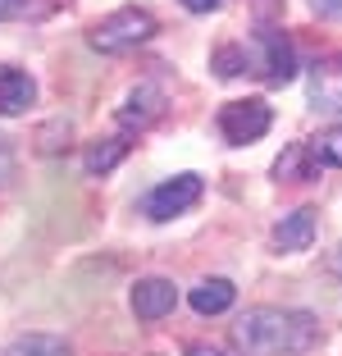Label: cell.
Wrapping results in <instances>:
<instances>
[{
  "mask_svg": "<svg viewBox=\"0 0 342 356\" xmlns=\"http://www.w3.org/2000/svg\"><path fill=\"white\" fill-rule=\"evenodd\" d=\"M320 343V320L292 306H251L233 325V347L242 356H301Z\"/></svg>",
  "mask_w": 342,
  "mask_h": 356,
  "instance_id": "obj_1",
  "label": "cell"
},
{
  "mask_svg": "<svg viewBox=\"0 0 342 356\" xmlns=\"http://www.w3.org/2000/svg\"><path fill=\"white\" fill-rule=\"evenodd\" d=\"M156 37V14L151 10H137V5H124V10H114L110 19H101L92 28L87 42L105 55H119V51H133V46L151 42Z\"/></svg>",
  "mask_w": 342,
  "mask_h": 356,
  "instance_id": "obj_2",
  "label": "cell"
},
{
  "mask_svg": "<svg viewBox=\"0 0 342 356\" xmlns=\"http://www.w3.org/2000/svg\"><path fill=\"white\" fill-rule=\"evenodd\" d=\"M247 55H251V69L270 87H288L292 78H297V51H292V42L274 28H260L256 42L247 46Z\"/></svg>",
  "mask_w": 342,
  "mask_h": 356,
  "instance_id": "obj_3",
  "label": "cell"
},
{
  "mask_svg": "<svg viewBox=\"0 0 342 356\" xmlns=\"http://www.w3.org/2000/svg\"><path fill=\"white\" fill-rule=\"evenodd\" d=\"M201 192H206L201 174H174V178H165L160 188L146 192L142 210H146V215H151L156 224H169V220H178V215H187V210L197 206Z\"/></svg>",
  "mask_w": 342,
  "mask_h": 356,
  "instance_id": "obj_4",
  "label": "cell"
},
{
  "mask_svg": "<svg viewBox=\"0 0 342 356\" xmlns=\"http://www.w3.org/2000/svg\"><path fill=\"white\" fill-rule=\"evenodd\" d=\"M274 124V110L260 96H247V101H228L224 110H219V133H224V142H233V147H247V142H260V137L270 133Z\"/></svg>",
  "mask_w": 342,
  "mask_h": 356,
  "instance_id": "obj_5",
  "label": "cell"
},
{
  "mask_svg": "<svg viewBox=\"0 0 342 356\" xmlns=\"http://www.w3.org/2000/svg\"><path fill=\"white\" fill-rule=\"evenodd\" d=\"M306 92H311L315 110H324V115H342V55H324V60L311 64Z\"/></svg>",
  "mask_w": 342,
  "mask_h": 356,
  "instance_id": "obj_6",
  "label": "cell"
},
{
  "mask_svg": "<svg viewBox=\"0 0 342 356\" xmlns=\"http://www.w3.org/2000/svg\"><path fill=\"white\" fill-rule=\"evenodd\" d=\"M128 302H133L137 320H165V315L178 306V288L169 279H137Z\"/></svg>",
  "mask_w": 342,
  "mask_h": 356,
  "instance_id": "obj_7",
  "label": "cell"
},
{
  "mask_svg": "<svg viewBox=\"0 0 342 356\" xmlns=\"http://www.w3.org/2000/svg\"><path fill=\"white\" fill-rule=\"evenodd\" d=\"M160 110H165V92L151 83L133 87V92L124 96V105H119V124L124 128H146V124H156Z\"/></svg>",
  "mask_w": 342,
  "mask_h": 356,
  "instance_id": "obj_8",
  "label": "cell"
},
{
  "mask_svg": "<svg viewBox=\"0 0 342 356\" xmlns=\"http://www.w3.org/2000/svg\"><path fill=\"white\" fill-rule=\"evenodd\" d=\"M32 101H37V83H32V74L14 69V64H0V115L14 119V115H23Z\"/></svg>",
  "mask_w": 342,
  "mask_h": 356,
  "instance_id": "obj_9",
  "label": "cell"
},
{
  "mask_svg": "<svg viewBox=\"0 0 342 356\" xmlns=\"http://www.w3.org/2000/svg\"><path fill=\"white\" fill-rule=\"evenodd\" d=\"M311 242H315V210L311 206H301V210H292V215H283L279 229H274V247H279L283 256L306 252Z\"/></svg>",
  "mask_w": 342,
  "mask_h": 356,
  "instance_id": "obj_10",
  "label": "cell"
},
{
  "mask_svg": "<svg viewBox=\"0 0 342 356\" xmlns=\"http://www.w3.org/2000/svg\"><path fill=\"white\" fill-rule=\"evenodd\" d=\"M320 174V160L311 156V142H292L279 160H274V178L279 183H311Z\"/></svg>",
  "mask_w": 342,
  "mask_h": 356,
  "instance_id": "obj_11",
  "label": "cell"
},
{
  "mask_svg": "<svg viewBox=\"0 0 342 356\" xmlns=\"http://www.w3.org/2000/svg\"><path fill=\"white\" fill-rule=\"evenodd\" d=\"M187 302H192V311L197 315H224L228 306L238 302V288L228 279H201L192 293H187Z\"/></svg>",
  "mask_w": 342,
  "mask_h": 356,
  "instance_id": "obj_12",
  "label": "cell"
},
{
  "mask_svg": "<svg viewBox=\"0 0 342 356\" xmlns=\"http://www.w3.org/2000/svg\"><path fill=\"white\" fill-rule=\"evenodd\" d=\"M128 156V142L124 137H101V142H92V147H87V156H83V169L87 174H110L114 165H119V160Z\"/></svg>",
  "mask_w": 342,
  "mask_h": 356,
  "instance_id": "obj_13",
  "label": "cell"
},
{
  "mask_svg": "<svg viewBox=\"0 0 342 356\" xmlns=\"http://www.w3.org/2000/svg\"><path fill=\"white\" fill-rule=\"evenodd\" d=\"M5 356H69V343L51 338V334H28V338L5 347Z\"/></svg>",
  "mask_w": 342,
  "mask_h": 356,
  "instance_id": "obj_14",
  "label": "cell"
},
{
  "mask_svg": "<svg viewBox=\"0 0 342 356\" xmlns=\"http://www.w3.org/2000/svg\"><path fill=\"white\" fill-rule=\"evenodd\" d=\"M311 156L320 160V169L324 165L342 169V124H333V128H324L320 137H311Z\"/></svg>",
  "mask_w": 342,
  "mask_h": 356,
  "instance_id": "obj_15",
  "label": "cell"
},
{
  "mask_svg": "<svg viewBox=\"0 0 342 356\" xmlns=\"http://www.w3.org/2000/svg\"><path fill=\"white\" fill-rule=\"evenodd\" d=\"M251 64V55H247V46H219L215 55H210V69H215L219 78H238L242 69Z\"/></svg>",
  "mask_w": 342,
  "mask_h": 356,
  "instance_id": "obj_16",
  "label": "cell"
},
{
  "mask_svg": "<svg viewBox=\"0 0 342 356\" xmlns=\"http://www.w3.org/2000/svg\"><path fill=\"white\" fill-rule=\"evenodd\" d=\"M14 178V156H10V147H5V137H0V188Z\"/></svg>",
  "mask_w": 342,
  "mask_h": 356,
  "instance_id": "obj_17",
  "label": "cell"
},
{
  "mask_svg": "<svg viewBox=\"0 0 342 356\" xmlns=\"http://www.w3.org/2000/svg\"><path fill=\"white\" fill-rule=\"evenodd\" d=\"M224 0H183V10L187 14H210V10H219Z\"/></svg>",
  "mask_w": 342,
  "mask_h": 356,
  "instance_id": "obj_18",
  "label": "cell"
},
{
  "mask_svg": "<svg viewBox=\"0 0 342 356\" xmlns=\"http://www.w3.org/2000/svg\"><path fill=\"white\" fill-rule=\"evenodd\" d=\"M28 10V0H0V19H19Z\"/></svg>",
  "mask_w": 342,
  "mask_h": 356,
  "instance_id": "obj_19",
  "label": "cell"
},
{
  "mask_svg": "<svg viewBox=\"0 0 342 356\" xmlns=\"http://www.w3.org/2000/svg\"><path fill=\"white\" fill-rule=\"evenodd\" d=\"M315 5V14H324V19H329V14H342V0H311Z\"/></svg>",
  "mask_w": 342,
  "mask_h": 356,
  "instance_id": "obj_20",
  "label": "cell"
},
{
  "mask_svg": "<svg viewBox=\"0 0 342 356\" xmlns=\"http://www.w3.org/2000/svg\"><path fill=\"white\" fill-rule=\"evenodd\" d=\"M187 356H224V352H219V347H206V343H197V347H192Z\"/></svg>",
  "mask_w": 342,
  "mask_h": 356,
  "instance_id": "obj_21",
  "label": "cell"
},
{
  "mask_svg": "<svg viewBox=\"0 0 342 356\" xmlns=\"http://www.w3.org/2000/svg\"><path fill=\"white\" fill-rule=\"evenodd\" d=\"M333 274H338V279H342V252L333 256Z\"/></svg>",
  "mask_w": 342,
  "mask_h": 356,
  "instance_id": "obj_22",
  "label": "cell"
}]
</instances>
